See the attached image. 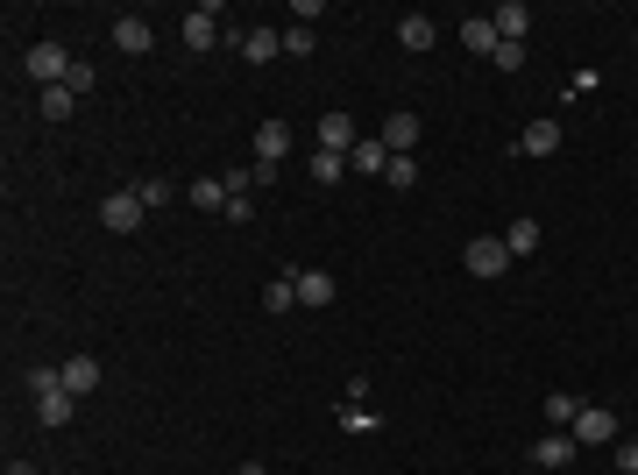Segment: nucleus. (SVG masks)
Returning a JSON list of instances; mask_svg holds the SVG:
<instances>
[{"label": "nucleus", "mask_w": 638, "mask_h": 475, "mask_svg": "<svg viewBox=\"0 0 638 475\" xmlns=\"http://www.w3.org/2000/svg\"><path fill=\"white\" fill-rule=\"evenodd\" d=\"M461 263H468V277H483V284H497V277L511 270V249H504V234H475V242L461 249Z\"/></svg>", "instance_id": "f257e3e1"}, {"label": "nucleus", "mask_w": 638, "mask_h": 475, "mask_svg": "<svg viewBox=\"0 0 638 475\" xmlns=\"http://www.w3.org/2000/svg\"><path fill=\"white\" fill-rule=\"evenodd\" d=\"M71 64H78V57H71L64 43H36V50L22 57V71H29V78H43V93H50V86H64Z\"/></svg>", "instance_id": "f03ea898"}, {"label": "nucleus", "mask_w": 638, "mask_h": 475, "mask_svg": "<svg viewBox=\"0 0 638 475\" xmlns=\"http://www.w3.org/2000/svg\"><path fill=\"white\" fill-rule=\"evenodd\" d=\"M142 220H149V206H142V192H135V185H128V192H107V199H100V227H114V234H135Z\"/></svg>", "instance_id": "7ed1b4c3"}, {"label": "nucleus", "mask_w": 638, "mask_h": 475, "mask_svg": "<svg viewBox=\"0 0 638 475\" xmlns=\"http://www.w3.org/2000/svg\"><path fill=\"white\" fill-rule=\"evenodd\" d=\"M568 433H575V447H617V412L610 405H582Z\"/></svg>", "instance_id": "20e7f679"}, {"label": "nucleus", "mask_w": 638, "mask_h": 475, "mask_svg": "<svg viewBox=\"0 0 638 475\" xmlns=\"http://www.w3.org/2000/svg\"><path fill=\"white\" fill-rule=\"evenodd\" d=\"M355 142H362V135H355V121H348L341 107H334V114H319V128H312V149H327V156H355Z\"/></svg>", "instance_id": "39448f33"}, {"label": "nucleus", "mask_w": 638, "mask_h": 475, "mask_svg": "<svg viewBox=\"0 0 638 475\" xmlns=\"http://www.w3.org/2000/svg\"><path fill=\"white\" fill-rule=\"evenodd\" d=\"M220 43V0H199L185 15V50H213Z\"/></svg>", "instance_id": "423d86ee"}, {"label": "nucleus", "mask_w": 638, "mask_h": 475, "mask_svg": "<svg viewBox=\"0 0 638 475\" xmlns=\"http://www.w3.org/2000/svg\"><path fill=\"white\" fill-rule=\"evenodd\" d=\"M227 43H234V50H242L249 64H270V57L284 50V29H234Z\"/></svg>", "instance_id": "0eeeda50"}, {"label": "nucleus", "mask_w": 638, "mask_h": 475, "mask_svg": "<svg viewBox=\"0 0 638 475\" xmlns=\"http://www.w3.org/2000/svg\"><path fill=\"white\" fill-rule=\"evenodd\" d=\"M107 36H114V50H121V57H149V43H156V29H149L142 15H121Z\"/></svg>", "instance_id": "6e6552de"}, {"label": "nucleus", "mask_w": 638, "mask_h": 475, "mask_svg": "<svg viewBox=\"0 0 638 475\" xmlns=\"http://www.w3.org/2000/svg\"><path fill=\"white\" fill-rule=\"evenodd\" d=\"M57 369H64V390H71V398H93V390H100V376H107L93 355H71V362H57Z\"/></svg>", "instance_id": "1a4fd4ad"}, {"label": "nucleus", "mask_w": 638, "mask_h": 475, "mask_svg": "<svg viewBox=\"0 0 638 475\" xmlns=\"http://www.w3.org/2000/svg\"><path fill=\"white\" fill-rule=\"evenodd\" d=\"M383 149H390V156H412V149H419V114L397 107V114L383 121Z\"/></svg>", "instance_id": "9d476101"}, {"label": "nucleus", "mask_w": 638, "mask_h": 475, "mask_svg": "<svg viewBox=\"0 0 638 475\" xmlns=\"http://www.w3.org/2000/svg\"><path fill=\"white\" fill-rule=\"evenodd\" d=\"M71 390L64 383H50V390H36V426H71Z\"/></svg>", "instance_id": "9b49d317"}, {"label": "nucleus", "mask_w": 638, "mask_h": 475, "mask_svg": "<svg viewBox=\"0 0 638 475\" xmlns=\"http://www.w3.org/2000/svg\"><path fill=\"white\" fill-rule=\"evenodd\" d=\"M440 43V29H433V15H405L397 22V50H412V57H426Z\"/></svg>", "instance_id": "f8f14e48"}, {"label": "nucleus", "mask_w": 638, "mask_h": 475, "mask_svg": "<svg viewBox=\"0 0 638 475\" xmlns=\"http://www.w3.org/2000/svg\"><path fill=\"white\" fill-rule=\"evenodd\" d=\"M490 22H497V36H504V43H525L532 8H525V0H504V8H490Z\"/></svg>", "instance_id": "ddd939ff"}, {"label": "nucleus", "mask_w": 638, "mask_h": 475, "mask_svg": "<svg viewBox=\"0 0 638 475\" xmlns=\"http://www.w3.org/2000/svg\"><path fill=\"white\" fill-rule=\"evenodd\" d=\"M256 156H263V164H284V156H291V121H263L256 128Z\"/></svg>", "instance_id": "4468645a"}, {"label": "nucleus", "mask_w": 638, "mask_h": 475, "mask_svg": "<svg viewBox=\"0 0 638 475\" xmlns=\"http://www.w3.org/2000/svg\"><path fill=\"white\" fill-rule=\"evenodd\" d=\"M461 43H468L475 57H497V43H504V36H497V22H490V15H468V22H461Z\"/></svg>", "instance_id": "2eb2a0df"}, {"label": "nucleus", "mask_w": 638, "mask_h": 475, "mask_svg": "<svg viewBox=\"0 0 638 475\" xmlns=\"http://www.w3.org/2000/svg\"><path fill=\"white\" fill-rule=\"evenodd\" d=\"M348 164H355L362 178H383V171H390V149H383V135H362V142H355V156H348Z\"/></svg>", "instance_id": "dca6fc26"}, {"label": "nucleus", "mask_w": 638, "mask_h": 475, "mask_svg": "<svg viewBox=\"0 0 638 475\" xmlns=\"http://www.w3.org/2000/svg\"><path fill=\"white\" fill-rule=\"evenodd\" d=\"M504 249H511V263H525V256L539 249V220H532V213H518V220L504 227Z\"/></svg>", "instance_id": "f3484780"}, {"label": "nucleus", "mask_w": 638, "mask_h": 475, "mask_svg": "<svg viewBox=\"0 0 638 475\" xmlns=\"http://www.w3.org/2000/svg\"><path fill=\"white\" fill-rule=\"evenodd\" d=\"M291 284H298V305H334V277L327 270H291Z\"/></svg>", "instance_id": "a211bd4d"}, {"label": "nucleus", "mask_w": 638, "mask_h": 475, "mask_svg": "<svg viewBox=\"0 0 638 475\" xmlns=\"http://www.w3.org/2000/svg\"><path fill=\"white\" fill-rule=\"evenodd\" d=\"M553 149H561V121H532L518 135V156H553Z\"/></svg>", "instance_id": "6ab92c4d"}, {"label": "nucleus", "mask_w": 638, "mask_h": 475, "mask_svg": "<svg viewBox=\"0 0 638 475\" xmlns=\"http://www.w3.org/2000/svg\"><path fill=\"white\" fill-rule=\"evenodd\" d=\"M532 461H539V468H568V461H575V433H546V440L532 447Z\"/></svg>", "instance_id": "aec40b11"}, {"label": "nucleus", "mask_w": 638, "mask_h": 475, "mask_svg": "<svg viewBox=\"0 0 638 475\" xmlns=\"http://www.w3.org/2000/svg\"><path fill=\"white\" fill-rule=\"evenodd\" d=\"M185 199H192L199 213H227V185H220V178H192V185H185Z\"/></svg>", "instance_id": "412c9836"}, {"label": "nucleus", "mask_w": 638, "mask_h": 475, "mask_svg": "<svg viewBox=\"0 0 638 475\" xmlns=\"http://www.w3.org/2000/svg\"><path fill=\"white\" fill-rule=\"evenodd\" d=\"M305 171H312V185H341V178H348V156H327V149H312V164H305Z\"/></svg>", "instance_id": "4be33fe9"}, {"label": "nucleus", "mask_w": 638, "mask_h": 475, "mask_svg": "<svg viewBox=\"0 0 638 475\" xmlns=\"http://www.w3.org/2000/svg\"><path fill=\"white\" fill-rule=\"evenodd\" d=\"M291 305H298V284L291 277H270L263 284V312H291Z\"/></svg>", "instance_id": "5701e85b"}, {"label": "nucleus", "mask_w": 638, "mask_h": 475, "mask_svg": "<svg viewBox=\"0 0 638 475\" xmlns=\"http://www.w3.org/2000/svg\"><path fill=\"white\" fill-rule=\"evenodd\" d=\"M334 426H341V433H376L383 419H376L369 405H348V398H341V419H334Z\"/></svg>", "instance_id": "b1692460"}, {"label": "nucleus", "mask_w": 638, "mask_h": 475, "mask_svg": "<svg viewBox=\"0 0 638 475\" xmlns=\"http://www.w3.org/2000/svg\"><path fill=\"white\" fill-rule=\"evenodd\" d=\"M383 185H397V192H412V185H419V156H390V171H383Z\"/></svg>", "instance_id": "393cba45"}, {"label": "nucleus", "mask_w": 638, "mask_h": 475, "mask_svg": "<svg viewBox=\"0 0 638 475\" xmlns=\"http://www.w3.org/2000/svg\"><path fill=\"white\" fill-rule=\"evenodd\" d=\"M575 412H582V405L568 398V390H553V398H546V419H553V433H568V426H575Z\"/></svg>", "instance_id": "a878e982"}, {"label": "nucleus", "mask_w": 638, "mask_h": 475, "mask_svg": "<svg viewBox=\"0 0 638 475\" xmlns=\"http://www.w3.org/2000/svg\"><path fill=\"white\" fill-rule=\"evenodd\" d=\"M71 107H78L71 86H50V93H43V121H71Z\"/></svg>", "instance_id": "bb28decb"}, {"label": "nucleus", "mask_w": 638, "mask_h": 475, "mask_svg": "<svg viewBox=\"0 0 638 475\" xmlns=\"http://www.w3.org/2000/svg\"><path fill=\"white\" fill-rule=\"evenodd\" d=\"M135 192H142V206H149V213H156V206H171V199H178V185H164V178H142V185H135Z\"/></svg>", "instance_id": "cd10ccee"}, {"label": "nucleus", "mask_w": 638, "mask_h": 475, "mask_svg": "<svg viewBox=\"0 0 638 475\" xmlns=\"http://www.w3.org/2000/svg\"><path fill=\"white\" fill-rule=\"evenodd\" d=\"M596 86H603V71H589V64H582V71H575V78H568V100H589V93H596Z\"/></svg>", "instance_id": "c85d7f7f"}, {"label": "nucleus", "mask_w": 638, "mask_h": 475, "mask_svg": "<svg viewBox=\"0 0 638 475\" xmlns=\"http://www.w3.org/2000/svg\"><path fill=\"white\" fill-rule=\"evenodd\" d=\"M227 220L249 227V220H256V199H249V192H227Z\"/></svg>", "instance_id": "c756f323"}, {"label": "nucleus", "mask_w": 638, "mask_h": 475, "mask_svg": "<svg viewBox=\"0 0 638 475\" xmlns=\"http://www.w3.org/2000/svg\"><path fill=\"white\" fill-rule=\"evenodd\" d=\"M312 43H319V36H312V29H298V22H291V29H284V50H291V57H312Z\"/></svg>", "instance_id": "7c9ffc66"}, {"label": "nucleus", "mask_w": 638, "mask_h": 475, "mask_svg": "<svg viewBox=\"0 0 638 475\" xmlns=\"http://www.w3.org/2000/svg\"><path fill=\"white\" fill-rule=\"evenodd\" d=\"M64 86H71V93H93V86H100V71H93V64H71Z\"/></svg>", "instance_id": "2f4dec72"}, {"label": "nucleus", "mask_w": 638, "mask_h": 475, "mask_svg": "<svg viewBox=\"0 0 638 475\" xmlns=\"http://www.w3.org/2000/svg\"><path fill=\"white\" fill-rule=\"evenodd\" d=\"M277 171H284V164H263V156H256V164H249V185H256V192H270V185H277Z\"/></svg>", "instance_id": "473e14b6"}, {"label": "nucleus", "mask_w": 638, "mask_h": 475, "mask_svg": "<svg viewBox=\"0 0 638 475\" xmlns=\"http://www.w3.org/2000/svg\"><path fill=\"white\" fill-rule=\"evenodd\" d=\"M490 64H497V71H518V64H525V43H497V57H490Z\"/></svg>", "instance_id": "72a5a7b5"}, {"label": "nucleus", "mask_w": 638, "mask_h": 475, "mask_svg": "<svg viewBox=\"0 0 638 475\" xmlns=\"http://www.w3.org/2000/svg\"><path fill=\"white\" fill-rule=\"evenodd\" d=\"M617 475H638V440H617Z\"/></svg>", "instance_id": "f704fd0d"}, {"label": "nucleus", "mask_w": 638, "mask_h": 475, "mask_svg": "<svg viewBox=\"0 0 638 475\" xmlns=\"http://www.w3.org/2000/svg\"><path fill=\"white\" fill-rule=\"evenodd\" d=\"M0 475H43V468H29V461H8V468H0Z\"/></svg>", "instance_id": "c9c22d12"}, {"label": "nucleus", "mask_w": 638, "mask_h": 475, "mask_svg": "<svg viewBox=\"0 0 638 475\" xmlns=\"http://www.w3.org/2000/svg\"><path fill=\"white\" fill-rule=\"evenodd\" d=\"M242 475H270V468H263V461H242Z\"/></svg>", "instance_id": "e433bc0d"}]
</instances>
